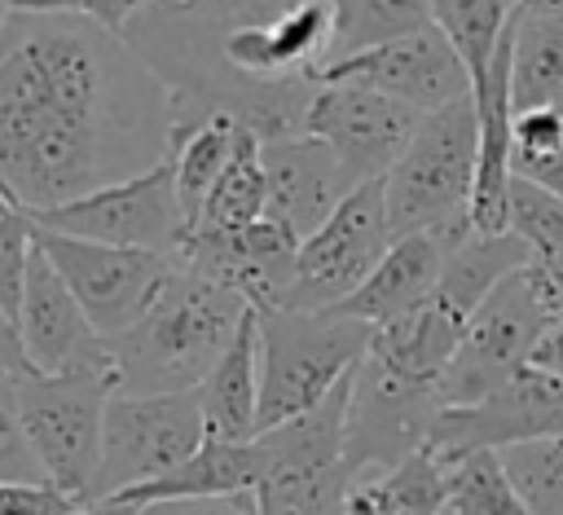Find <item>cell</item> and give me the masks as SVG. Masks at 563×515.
Listing matches in <instances>:
<instances>
[{
	"mask_svg": "<svg viewBox=\"0 0 563 515\" xmlns=\"http://www.w3.org/2000/svg\"><path fill=\"white\" fill-rule=\"evenodd\" d=\"M163 75L84 13L9 9L0 22V189L48 211L172 154Z\"/></svg>",
	"mask_w": 563,
	"mask_h": 515,
	"instance_id": "6da1fadb",
	"label": "cell"
},
{
	"mask_svg": "<svg viewBox=\"0 0 563 515\" xmlns=\"http://www.w3.org/2000/svg\"><path fill=\"white\" fill-rule=\"evenodd\" d=\"M246 313L251 304L238 291L176 264L145 317L110 339L119 392L158 396L198 387L233 343Z\"/></svg>",
	"mask_w": 563,
	"mask_h": 515,
	"instance_id": "7a4b0ae2",
	"label": "cell"
},
{
	"mask_svg": "<svg viewBox=\"0 0 563 515\" xmlns=\"http://www.w3.org/2000/svg\"><path fill=\"white\" fill-rule=\"evenodd\" d=\"M479 167V114L475 97L422 114L413 141L383 176L387 220L396 238L440 233L444 246L462 242L471 229V194Z\"/></svg>",
	"mask_w": 563,
	"mask_h": 515,
	"instance_id": "3957f363",
	"label": "cell"
},
{
	"mask_svg": "<svg viewBox=\"0 0 563 515\" xmlns=\"http://www.w3.org/2000/svg\"><path fill=\"white\" fill-rule=\"evenodd\" d=\"M374 326L343 313H260V431L317 409L369 352Z\"/></svg>",
	"mask_w": 563,
	"mask_h": 515,
	"instance_id": "277c9868",
	"label": "cell"
},
{
	"mask_svg": "<svg viewBox=\"0 0 563 515\" xmlns=\"http://www.w3.org/2000/svg\"><path fill=\"white\" fill-rule=\"evenodd\" d=\"M347 392L352 374L308 414L260 431V484L251 489L255 515H343L347 467Z\"/></svg>",
	"mask_w": 563,
	"mask_h": 515,
	"instance_id": "5b68a950",
	"label": "cell"
},
{
	"mask_svg": "<svg viewBox=\"0 0 563 515\" xmlns=\"http://www.w3.org/2000/svg\"><path fill=\"white\" fill-rule=\"evenodd\" d=\"M18 418L44 480L84 506L92 502L106 453V405L114 374H18Z\"/></svg>",
	"mask_w": 563,
	"mask_h": 515,
	"instance_id": "8992f818",
	"label": "cell"
},
{
	"mask_svg": "<svg viewBox=\"0 0 563 515\" xmlns=\"http://www.w3.org/2000/svg\"><path fill=\"white\" fill-rule=\"evenodd\" d=\"M207 445V418L198 387L128 396L114 392L106 405V453L92 502H110L132 484L158 480Z\"/></svg>",
	"mask_w": 563,
	"mask_h": 515,
	"instance_id": "52a82bcc",
	"label": "cell"
},
{
	"mask_svg": "<svg viewBox=\"0 0 563 515\" xmlns=\"http://www.w3.org/2000/svg\"><path fill=\"white\" fill-rule=\"evenodd\" d=\"M391 242H396V233L387 220V185L383 180L356 185L334 207V216L299 242L295 282H290V295L282 308H295V313L339 308L352 291H361V282L378 269V260L391 251Z\"/></svg>",
	"mask_w": 563,
	"mask_h": 515,
	"instance_id": "ba28073f",
	"label": "cell"
},
{
	"mask_svg": "<svg viewBox=\"0 0 563 515\" xmlns=\"http://www.w3.org/2000/svg\"><path fill=\"white\" fill-rule=\"evenodd\" d=\"M35 246L48 255L66 291L79 299V308L106 339L132 330L154 304V295L163 291L167 273L176 269L172 255H158V251L106 246V242L53 233L40 224H35Z\"/></svg>",
	"mask_w": 563,
	"mask_h": 515,
	"instance_id": "9c48e42d",
	"label": "cell"
},
{
	"mask_svg": "<svg viewBox=\"0 0 563 515\" xmlns=\"http://www.w3.org/2000/svg\"><path fill=\"white\" fill-rule=\"evenodd\" d=\"M31 220L53 233H70V238H88V242H106V246L158 251V255H176L180 238L189 233L185 216H180V198H176L172 158H163L158 167H150L141 176H128V180H114L84 198H70L62 207L31 211Z\"/></svg>",
	"mask_w": 563,
	"mask_h": 515,
	"instance_id": "30bf717a",
	"label": "cell"
},
{
	"mask_svg": "<svg viewBox=\"0 0 563 515\" xmlns=\"http://www.w3.org/2000/svg\"><path fill=\"white\" fill-rule=\"evenodd\" d=\"M523 269L510 273L466 321V335H462V343H457V352L440 379V405L444 409L449 405H475V401L493 396L501 383H510L528 365L537 339L550 330Z\"/></svg>",
	"mask_w": 563,
	"mask_h": 515,
	"instance_id": "8fae6325",
	"label": "cell"
},
{
	"mask_svg": "<svg viewBox=\"0 0 563 515\" xmlns=\"http://www.w3.org/2000/svg\"><path fill=\"white\" fill-rule=\"evenodd\" d=\"M440 387L391 374L383 361L365 352L352 370L347 392V467L352 475L374 467H396L431 440L440 414Z\"/></svg>",
	"mask_w": 563,
	"mask_h": 515,
	"instance_id": "7c38bea8",
	"label": "cell"
},
{
	"mask_svg": "<svg viewBox=\"0 0 563 515\" xmlns=\"http://www.w3.org/2000/svg\"><path fill=\"white\" fill-rule=\"evenodd\" d=\"M422 123V110L374 92L365 84H321L312 92L303 132L325 141L334 150V158L347 167V176L356 185L365 180H383L396 158L405 154V145L413 141Z\"/></svg>",
	"mask_w": 563,
	"mask_h": 515,
	"instance_id": "4fadbf2b",
	"label": "cell"
},
{
	"mask_svg": "<svg viewBox=\"0 0 563 515\" xmlns=\"http://www.w3.org/2000/svg\"><path fill=\"white\" fill-rule=\"evenodd\" d=\"M317 79L321 84H365L374 92H387V97L422 110V114L471 97V70L440 26H427V31H413L405 40L339 57Z\"/></svg>",
	"mask_w": 563,
	"mask_h": 515,
	"instance_id": "5bb4252c",
	"label": "cell"
},
{
	"mask_svg": "<svg viewBox=\"0 0 563 515\" xmlns=\"http://www.w3.org/2000/svg\"><path fill=\"white\" fill-rule=\"evenodd\" d=\"M563 436V379L523 365L510 383L475 405H449L435 414L431 449L440 458L471 453V449H506L519 440Z\"/></svg>",
	"mask_w": 563,
	"mask_h": 515,
	"instance_id": "9a60e30c",
	"label": "cell"
},
{
	"mask_svg": "<svg viewBox=\"0 0 563 515\" xmlns=\"http://www.w3.org/2000/svg\"><path fill=\"white\" fill-rule=\"evenodd\" d=\"M18 339L31 374H114L110 339L88 321L48 255L35 246L18 308Z\"/></svg>",
	"mask_w": 563,
	"mask_h": 515,
	"instance_id": "2e32d148",
	"label": "cell"
},
{
	"mask_svg": "<svg viewBox=\"0 0 563 515\" xmlns=\"http://www.w3.org/2000/svg\"><path fill=\"white\" fill-rule=\"evenodd\" d=\"M295 260H299V238L273 216L238 233H185L172 255V264L238 291L260 313L286 304L295 282Z\"/></svg>",
	"mask_w": 563,
	"mask_h": 515,
	"instance_id": "e0dca14e",
	"label": "cell"
},
{
	"mask_svg": "<svg viewBox=\"0 0 563 515\" xmlns=\"http://www.w3.org/2000/svg\"><path fill=\"white\" fill-rule=\"evenodd\" d=\"M260 158L268 176V216L282 220L299 242L317 233L334 216V207L356 189L334 150L308 132L260 145Z\"/></svg>",
	"mask_w": 563,
	"mask_h": 515,
	"instance_id": "ac0fdd59",
	"label": "cell"
},
{
	"mask_svg": "<svg viewBox=\"0 0 563 515\" xmlns=\"http://www.w3.org/2000/svg\"><path fill=\"white\" fill-rule=\"evenodd\" d=\"M444 238L440 233H409V238H396L391 251L378 260V269L361 282V291H352L339 308H325V313H343V317H356L365 326H387L413 308H422L435 286H440V273H444Z\"/></svg>",
	"mask_w": 563,
	"mask_h": 515,
	"instance_id": "d6986e66",
	"label": "cell"
},
{
	"mask_svg": "<svg viewBox=\"0 0 563 515\" xmlns=\"http://www.w3.org/2000/svg\"><path fill=\"white\" fill-rule=\"evenodd\" d=\"M207 440L246 445L260 436V308H251L220 352L211 374L198 383Z\"/></svg>",
	"mask_w": 563,
	"mask_h": 515,
	"instance_id": "ffe728a7",
	"label": "cell"
},
{
	"mask_svg": "<svg viewBox=\"0 0 563 515\" xmlns=\"http://www.w3.org/2000/svg\"><path fill=\"white\" fill-rule=\"evenodd\" d=\"M260 445H229V440H207L198 453H189L180 467H172L158 480L123 489L114 502L128 506H150V502H176V497H238L260 484Z\"/></svg>",
	"mask_w": 563,
	"mask_h": 515,
	"instance_id": "44dd1931",
	"label": "cell"
},
{
	"mask_svg": "<svg viewBox=\"0 0 563 515\" xmlns=\"http://www.w3.org/2000/svg\"><path fill=\"white\" fill-rule=\"evenodd\" d=\"M449 502V467L422 445L396 467H374L352 475L343 515H444Z\"/></svg>",
	"mask_w": 563,
	"mask_h": 515,
	"instance_id": "7402d4cb",
	"label": "cell"
},
{
	"mask_svg": "<svg viewBox=\"0 0 563 515\" xmlns=\"http://www.w3.org/2000/svg\"><path fill=\"white\" fill-rule=\"evenodd\" d=\"M523 264H532V251L519 233H466L462 242L449 246L444 273L431 299L444 304L453 317L471 321L475 308Z\"/></svg>",
	"mask_w": 563,
	"mask_h": 515,
	"instance_id": "603a6c76",
	"label": "cell"
},
{
	"mask_svg": "<svg viewBox=\"0 0 563 515\" xmlns=\"http://www.w3.org/2000/svg\"><path fill=\"white\" fill-rule=\"evenodd\" d=\"M515 110H563V13L519 9L515 18Z\"/></svg>",
	"mask_w": 563,
	"mask_h": 515,
	"instance_id": "cb8c5ba5",
	"label": "cell"
},
{
	"mask_svg": "<svg viewBox=\"0 0 563 515\" xmlns=\"http://www.w3.org/2000/svg\"><path fill=\"white\" fill-rule=\"evenodd\" d=\"M264 216H268V176H264V158H260V136L242 128L238 150H233L229 167L220 172L216 189L207 194L202 216L194 220L189 233H238Z\"/></svg>",
	"mask_w": 563,
	"mask_h": 515,
	"instance_id": "d4e9b609",
	"label": "cell"
},
{
	"mask_svg": "<svg viewBox=\"0 0 563 515\" xmlns=\"http://www.w3.org/2000/svg\"><path fill=\"white\" fill-rule=\"evenodd\" d=\"M238 119L233 114H211L207 123H198L189 136H180L172 145V172H176V198H180V216L185 229H194V220L202 216L207 194L216 189L220 172L229 167L233 150H238Z\"/></svg>",
	"mask_w": 563,
	"mask_h": 515,
	"instance_id": "484cf974",
	"label": "cell"
},
{
	"mask_svg": "<svg viewBox=\"0 0 563 515\" xmlns=\"http://www.w3.org/2000/svg\"><path fill=\"white\" fill-rule=\"evenodd\" d=\"M435 26L431 0H334V48L330 62L405 40L413 31ZM325 62V66H330Z\"/></svg>",
	"mask_w": 563,
	"mask_h": 515,
	"instance_id": "4316f807",
	"label": "cell"
},
{
	"mask_svg": "<svg viewBox=\"0 0 563 515\" xmlns=\"http://www.w3.org/2000/svg\"><path fill=\"white\" fill-rule=\"evenodd\" d=\"M519 9H523V0H431V18L449 35L457 57L466 62L471 88L484 79L488 62Z\"/></svg>",
	"mask_w": 563,
	"mask_h": 515,
	"instance_id": "83f0119b",
	"label": "cell"
},
{
	"mask_svg": "<svg viewBox=\"0 0 563 515\" xmlns=\"http://www.w3.org/2000/svg\"><path fill=\"white\" fill-rule=\"evenodd\" d=\"M449 467V502L444 515H532L515 493L497 449H471L444 458Z\"/></svg>",
	"mask_w": 563,
	"mask_h": 515,
	"instance_id": "f1b7e54d",
	"label": "cell"
},
{
	"mask_svg": "<svg viewBox=\"0 0 563 515\" xmlns=\"http://www.w3.org/2000/svg\"><path fill=\"white\" fill-rule=\"evenodd\" d=\"M497 453L515 493L532 515H563V436L519 440Z\"/></svg>",
	"mask_w": 563,
	"mask_h": 515,
	"instance_id": "f546056e",
	"label": "cell"
},
{
	"mask_svg": "<svg viewBox=\"0 0 563 515\" xmlns=\"http://www.w3.org/2000/svg\"><path fill=\"white\" fill-rule=\"evenodd\" d=\"M510 233H519L532 260L563 264V198L515 176L510 180Z\"/></svg>",
	"mask_w": 563,
	"mask_h": 515,
	"instance_id": "4dcf8cb0",
	"label": "cell"
},
{
	"mask_svg": "<svg viewBox=\"0 0 563 515\" xmlns=\"http://www.w3.org/2000/svg\"><path fill=\"white\" fill-rule=\"evenodd\" d=\"M35 255V220L26 207H18L0 189V308L18 321L22 291H26V269Z\"/></svg>",
	"mask_w": 563,
	"mask_h": 515,
	"instance_id": "1f68e13d",
	"label": "cell"
},
{
	"mask_svg": "<svg viewBox=\"0 0 563 515\" xmlns=\"http://www.w3.org/2000/svg\"><path fill=\"white\" fill-rule=\"evenodd\" d=\"M0 480H26V484H48L31 445H26V431H22V418H18V392H13V374L0 370Z\"/></svg>",
	"mask_w": 563,
	"mask_h": 515,
	"instance_id": "d6a6232c",
	"label": "cell"
},
{
	"mask_svg": "<svg viewBox=\"0 0 563 515\" xmlns=\"http://www.w3.org/2000/svg\"><path fill=\"white\" fill-rule=\"evenodd\" d=\"M563 150V110L532 106L515 110V158H545Z\"/></svg>",
	"mask_w": 563,
	"mask_h": 515,
	"instance_id": "836d02e7",
	"label": "cell"
},
{
	"mask_svg": "<svg viewBox=\"0 0 563 515\" xmlns=\"http://www.w3.org/2000/svg\"><path fill=\"white\" fill-rule=\"evenodd\" d=\"M75 511H84V502L53 484L0 480V515H75Z\"/></svg>",
	"mask_w": 563,
	"mask_h": 515,
	"instance_id": "e575fe53",
	"label": "cell"
},
{
	"mask_svg": "<svg viewBox=\"0 0 563 515\" xmlns=\"http://www.w3.org/2000/svg\"><path fill=\"white\" fill-rule=\"evenodd\" d=\"M158 0H44L40 9H62V13H84L92 22H101L106 31H128L145 9H154Z\"/></svg>",
	"mask_w": 563,
	"mask_h": 515,
	"instance_id": "d590c367",
	"label": "cell"
},
{
	"mask_svg": "<svg viewBox=\"0 0 563 515\" xmlns=\"http://www.w3.org/2000/svg\"><path fill=\"white\" fill-rule=\"evenodd\" d=\"M136 515H255L251 493L238 497H176V502H150Z\"/></svg>",
	"mask_w": 563,
	"mask_h": 515,
	"instance_id": "8d00e7d4",
	"label": "cell"
},
{
	"mask_svg": "<svg viewBox=\"0 0 563 515\" xmlns=\"http://www.w3.org/2000/svg\"><path fill=\"white\" fill-rule=\"evenodd\" d=\"M523 273H528V282H532V295H537V304H541V313H545L550 330H554V326H563V264L532 260Z\"/></svg>",
	"mask_w": 563,
	"mask_h": 515,
	"instance_id": "74e56055",
	"label": "cell"
},
{
	"mask_svg": "<svg viewBox=\"0 0 563 515\" xmlns=\"http://www.w3.org/2000/svg\"><path fill=\"white\" fill-rule=\"evenodd\" d=\"M515 176L541 185L545 194L563 198V150L559 154H545V158H515Z\"/></svg>",
	"mask_w": 563,
	"mask_h": 515,
	"instance_id": "f35d334b",
	"label": "cell"
},
{
	"mask_svg": "<svg viewBox=\"0 0 563 515\" xmlns=\"http://www.w3.org/2000/svg\"><path fill=\"white\" fill-rule=\"evenodd\" d=\"M0 370L4 374H31V365H26V352H22V339H18V321L0 308Z\"/></svg>",
	"mask_w": 563,
	"mask_h": 515,
	"instance_id": "ab89813d",
	"label": "cell"
},
{
	"mask_svg": "<svg viewBox=\"0 0 563 515\" xmlns=\"http://www.w3.org/2000/svg\"><path fill=\"white\" fill-rule=\"evenodd\" d=\"M528 365H532V370H545V374H559V379H563V326H554V330H545V335L537 339V348H532Z\"/></svg>",
	"mask_w": 563,
	"mask_h": 515,
	"instance_id": "60d3db41",
	"label": "cell"
},
{
	"mask_svg": "<svg viewBox=\"0 0 563 515\" xmlns=\"http://www.w3.org/2000/svg\"><path fill=\"white\" fill-rule=\"evenodd\" d=\"M136 511H141V506H128V502H114V497H110V502H88V506L75 511V515H136Z\"/></svg>",
	"mask_w": 563,
	"mask_h": 515,
	"instance_id": "b9f144b4",
	"label": "cell"
},
{
	"mask_svg": "<svg viewBox=\"0 0 563 515\" xmlns=\"http://www.w3.org/2000/svg\"><path fill=\"white\" fill-rule=\"evenodd\" d=\"M523 9H532V13H563V0H523Z\"/></svg>",
	"mask_w": 563,
	"mask_h": 515,
	"instance_id": "7bdbcfd3",
	"label": "cell"
},
{
	"mask_svg": "<svg viewBox=\"0 0 563 515\" xmlns=\"http://www.w3.org/2000/svg\"><path fill=\"white\" fill-rule=\"evenodd\" d=\"M4 4H9V9H40L44 0H4Z\"/></svg>",
	"mask_w": 563,
	"mask_h": 515,
	"instance_id": "ee69618b",
	"label": "cell"
}]
</instances>
